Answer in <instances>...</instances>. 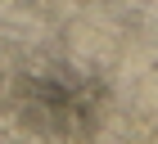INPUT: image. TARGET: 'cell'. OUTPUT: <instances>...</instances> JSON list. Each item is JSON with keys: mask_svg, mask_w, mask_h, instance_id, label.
I'll list each match as a JSON object with an SVG mask.
<instances>
[{"mask_svg": "<svg viewBox=\"0 0 158 144\" xmlns=\"http://www.w3.org/2000/svg\"><path fill=\"white\" fill-rule=\"evenodd\" d=\"M95 104H99V90L68 72L27 77L23 95H18V113L41 131H86L99 113Z\"/></svg>", "mask_w": 158, "mask_h": 144, "instance_id": "1", "label": "cell"}]
</instances>
